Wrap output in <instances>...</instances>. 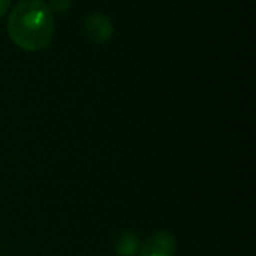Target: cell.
I'll return each instance as SVG.
<instances>
[{
    "label": "cell",
    "mask_w": 256,
    "mask_h": 256,
    "mask_svg": "<svg viewBox=\"0 0 256 256\" xmlns=\"http://www.w3.org/2000/svg\"><path fill=\"white\" fill-rule=\"evenodd\" d=\"M12 42L24 51L45 50L52 40L54 15L42 0H20L8 20Z\"/></svg>",
    "instance_id": "obj_1"
},
{
    "label": "cell",
    "mask_w": 256,
    "mask_h": 256,
    "mask_svg": "<svg viewBox=\"0 0 256 256\" xmlns=\"http://www.w3.org/2000/svg\"><path fill=\"white\" fill-rule=\"evenodd\" d=\"M177 243L168 231H158L152 234L140 248V256H176Z\"/></svg>",
    "instance_id": "obj_2"
},
{
    "label": "cell",
    "mask_w": 256,
    "mask_h": 256,
    "mask_svg": "<svg viewBox=\"0 0 256 256\" xmlns=\"http://www.w3.org/2000/svg\"><path fill=\"white\" fill-rule=\"evenodd\" d=\"M84 30H86V34L88 36V39H92L96 44H104L108 39H111V36L114 33V26L106 15L93 12L86 18Z\"/></svg>",
    "instance_id": "obj_3"
},
{
    "label": "cell",
    "mask_w": 256,
    "mask_h": 256,
    "mask_svg": "<svg viewBox=\"0 0 256 256\" xmlns=\"http://www.w3.org/2000/svg\"><path fill=\"white\" fill-rule=\"evenodd\" d=\"M140 238L130 232L124 231L116 240V252L120 256H135L140 252Z\"/></svg>",
    "instance_id": "obj_4"
},
{
    "label": "cell",
    "mask_w": 256,
    "mask_h": 256,
    "mask_svg": "<svg viewBox=\"0 0 256 256\" xmlns=\"http://www.w3.org/2000/svg\"><path fill=\"white\" fill-rule=\"evenodd\" d=\"M50 9L54 14H66L72 6V0H50Z\"/></svg>",
    "instance_id": "obj_5"
},
{
    "label": "cell",
    "mask_w": 256,
    "mask_h": 256,
    "mask_svg": "<svg viewBox=\"0 0 256 256\" xmlns=\"http://www.w3.org/2000/svg\"><path fill=\"white\" fill-rule=\"evenodd\" d=\"M9 4H10V0H0V18L8 12Z\"/></svg>",
    "instance_id": "obj_6"
}]
</instances>
